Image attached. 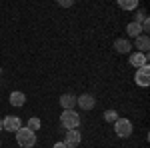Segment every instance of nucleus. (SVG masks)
Here are the masks:
<instances>
[{
    "label": "nucleus",
    "mask_w": 150,
    "mask_h": 148,
    "mask_svg": "<svg viewBox=\"0 0 150 148\" xmlns=\"http://www.w3.org/2000/svg\"><path fill=\"white\" fill-rule=\"evenodd\" d=\"M0 144H2V142H0Z\"/></svg>",
    "instance_id": "4be33fe9"
},
{
    "label": "nucleus",
    "mask_w": 150,
    "mask_h": 148,
    "mask_svg": "<svg viewBox=\"0 0 150 148\" xmlns=\"http://www.w3.org/2000/svg\"><path fill=\"white\" fill-rule=\"evenodd\" d=\"M114 132L118 138H128L132 134V122L128 118H118L114 122Z\"/></svg>",
    "instance_id": "7ed1b4c3"
},
{
    "label": "nucleus",
    "mask_w": 150,
    "mask_h": 148,
    "mask_svg": "<svg viewBox=\"0 0 150 148\" xmlns=\"http://www.w3.org/2000/svg\"><path fill=\"white\" fill-rule=\"evenodd\" d=\"M130 64L138 70L142 66H148V54H142V52H130Z\"/></svg>",
    "instance_id": "0eeeda50"
},
{
    "label": "nucleus",
    "mask_w": 150,
    "mask_h": 148,
    "mask_svg": "<svg viewBox=\"0 0 150 148\" xmlns=\"http://www.w3.org/2000/svg\"><path fill=\"white\" fill-rule=\"evenodd\" d=\"M40 126H42V122H40V118H30L28 120V124H26V128H30L32 132H36V130H40Z\"/></svg>",
    "instance_id": "2eb2a0df"
},
{
    "label": "nucleus",
    "mask_w": 150,
    "mask_h": 148,
    "mask_svg": "<svg viewBox=\"0 0 150 148\" xmlns=\"http://www.w3.org/2000/svg\"><path fill=\"white\" fill-rule=\"evenodd\" d=\"M118 118H120V116H118L116 110H106V112H104V120H106V122H112V124H114Z\"/></svg>",
    "instance_id": "dca6fc26"
},
{
    "label": "nucleus",
    "mask_w": 150,
    "mask_h": 148,
    "mask_svg": "<svg viewBox=\"0 0 150 148\" xmlns=\"http://www.w3.org/2000/svg\"><path fill=\"white\" fill-rule=\"evenodd\" d=\"M114 50H116V52H120V54H130L132 44L128 42L126 38H118V40L114 42Z\"/></svg>",
    "instance_id": "9b49d317"
},
{
    "label": "nucleus",
    "mask_w": 150,
    "mask_h": 148,
    "mask_svg": "<svg viewBox=\"0 0 150 148\" xmlns=\"http://www.w3.org/2000/svg\"><path fill=\"white\" fill-rule=\"evenodd\" d=\"M10 104L12 106H16V108H20V106H24L26 104V94H22V92H12L10 94Z\"/></svg>",
    "instance_id": "f8f14e48"
},
{
    "label": "nucleus",
    "mask_w": 150,
    "mask_h": 148,
    "mask_svg": "<svg viewBox=\"0 0 150 148\" xmlns=\"http://www.w3.org/2000/svg\"><path fill=\"white\" fill-rule=\"evenodd\" d=\"M60 106H62L64 110H74V106H76V96H74V94H62V96H60Z\"/></svg>",
    "instance_id": "9d476101"
},
{
    "label": "nucleus",
    "mask_w": 150,
    "mask_h": 148,
    "mask_svg": "<svg viewBox=\"0 0 150 148\" xmlns=\"http://www.w3.org/2000/svg\"><path fill=\"white\" fill-rule=\"evenodd\" d=\"M72 4H74L72 0H60V2H58V6H62V8H68V6H72Z\"/></svg>",
    "instance_id": "a211bd4d"
},
{
    "label": "nucleus",
    "mask_w": 150,
    "mask_h": 148,
    "mask_svg": "<svg viewBox=\"0 0 150 148\" xmlns=\"http://www.w3.org/2000/svg\"><path fill=\"white\" fill-rule=\"evenodd\" d=\"M118 6L122 10H136L138 8V0H118Z\"/></svg>",
    "instance_id": "4468645a"
},
{
    "label": "nucleus",
    "mask_w": 150,
    "mask_h": 148,
    "mask_svg": "<svg viewBox=\"0 0 150 148\" xmlns=\"http://www.w3.org/2000/svg\"><path fill=\"white\" fill-rule=\"evenodd\" d=\"M14 134H16V142L22 148H32L36 144V132H32V130L26 128V126H20Z\"/></svg>",
    "instance_id": "f257e3e1"
},
{
    "label": "nucleus",
    "mask_w": 150,
    "mask_h": 148,
    "mask_svg": "<svg viewBox=\"0 0 150 148\" xmlns=\"http://www.w3.org/2000/svg\"><path fill=\"white\" fill-rule=\"evenodd\" d=\"M126 32H128V36L138 38V36L142 34V26H140V24H136V22H130V24L126 26Z\"/></svg>",
    "instance_id": "ddd939ff"
},
{
    "label": "nucleus",
    "mask_w": 150,
    "mask_h": 148,
    "mask_svg": "<svg viewBox=\"0 0 150 148\" xmlns=\"http://www.w3.org/2000/svg\"><path fill=\"white\" fill-rule=\"evenodd\" d=\"M52 148H68V146H66L64 142H56V144H54V146H52Z\"/></svg>",
    "instance_id": "6ab92c4d"
},
{
    "label": "nucleus",
    "mask_w": 150,
    "mask_h": 148,
    "mask_svg": "<svg viewBox=\"0 0 150 148\" xmlns=\"http://www.w3.org/2000/svg\"><path fill=\"white\" fill-rule=\"evenodd\" d=\"M76 104L80 106L82 110H92L96 106V98L92 94H80V96H76Z\"/></svg>",
    "instance_id": "20e7f679"
},
{
    "label": "nucleus",
    "mask_w": 150,
    "mask_h": 148,
    "mask_svg": "<svg viewBox=\"0 0 150 148\" xmlns=\"http://www.w3.org/2000/svg\"><path fill=\"white\" fill-rule=\"evenodd\" d=\"M134 80H136V84H138V86H148V84H150V68H148V66L138 68V70H136Z\"/></svg>",
    "instance_id": "6e6552de"
},
{
    "label": "nucleus",
    "mask_w": 150,
    "mask_h": 148,
    "mask_svg": "<svg viewBox=\"0 0 150 148\" xmlns=\"http://www.w3.org/2000/svg\"><path fill=\"white\" fill-rule=\"evenodd\" d=\"M0 130H2V118H0Z\"/></svg>",
    "instance_id": "aec40b11"
},
{
    "label": "nucleus",
    "mask_w": 150,
    "mask_h": 148,
    "mask_svg": "<svg viewBox=\"0 0 150 148\" xmlns=\"http://www.w3.org/2000/svg\"><path fill=\"white\" fill-rule=\"evenodd\" d=\"M20 126H22V122H20V118H18V116H6V118H2V130L16 132Z\"/></svg>",
    "instance_id": "39448f33"
},
{
    "label": "nucleus",
    "mask_w": 150,
    "mask_h": 148,
    "mask_svg": "<svg viewBox=\"0 0 150 148\" xmlns=\"http://www.w3.org/2000/svg\"><path fill=\"white\" fill-rule=\"evenodd\" d=\"M134 48H138V52H142V54H146L150 48V38L148 34H140L136 40H134Z\"/></svg>",
    "instance_id": "1a4fd4ad"
},
{
    "label": "nucleus",
    "mask_w": 150,
    "mask_h": 148,
    "mask_svg": "<svg viewBox=\"0 0 150 148\" xmlns=\"http://www.w3.org/2000/svg\"><path fill=\"white\" fill-rule=\"evenodd\" d=\"M80 140H82V136H80V132L78 130H66V136H64V144L68 148H76L78 144H80Z\"/></svg>",
    "instance_id": "423d86ee"
},
{
    "label": "nucleus",
    "mask_w": 150,
    "mask_h": 148,
    "mask_svg": "<svg viewBox=\"0 0 150 148\" xmlns=\"http://www.w3.org/2000/svg\"><path fill=\"white\" fill-rule=\"evenodd\" d=\"M60 124L66 130H76L80 126V114L74 112V110H64L60 114Z\"/></svg>",
    "instance_id": "f03ea898"
},
{
    "label": "nucleus",
    "mask_w": 150,
    "mask_h": 148,
    "mask_svg": "<svg viewBox=\"0 0 150 148\" xmlns=\"http://www.w3.org/2000/svg\"><path fill=\"white\" fill-rule=\"evenodd\" d=\"M144 18H146V12H144V10H142V8H140V10H136V12H134V20H132V22L140 24V22H142V20H144Z\"/></svg>",
    "instance_id": "f3484780"
},
{
    "label": "nucleus",
    "mask_w": 150,
    "mask_h": 148,
    "mask_svg": "<svg viewBox=\"0 0 150 148\" xmlns=\"http://www.w3.org/2000/svg\"><path fill=\"white\" fill-rule=\"evenodd\" d=\"M0 74H2V68H0Z\"/></svg>",
    "instance_id": "412c9836"
}]
</instances>
